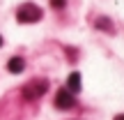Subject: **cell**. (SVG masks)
I'll use <instances>...</instances> for the list:
<instances>
[{
    "label": "cell",
    "mask_w": 124,
    "mask_h": 120,
    "mask_svg": "<svg viewBox=\"0 0 124 120\" xmlns=\"http://www.w3.org/2000/svg\"><path fill=\"white\" fill-rule=\"evenodd\" d=\"M0 46H2V37H0Z\"/></svg>",
    "instance_id": "9"
},
{
    "label": "cell",
    "mask_w": 124,
    "mask_h": 120,
    "mask_svg": "<svg viewBox=\"0 0 124 120\" xmlns=\"http://www.w3.org/2000/svg\"><path fill=\"white\" fill-rule=\"evenodd\" d=\"M39 18H41V9L37 7V5H32V2L21 5L18 12H16V21L18 23H35V21H39Z\"/></svg>",
    "instance_id": "1"
},
{
    "label": "cell",
    "mask_w": 124,
    "mask_h": 120,
    "mask_svg": "<svg viewBox=\"0 0 124 120\" xmlns=\"http://www.w3.org/2000/svg\"><path fill=\"white\" fill-rule=\"evenodd\" d=\"M74 104H76V97H74L71 90H67V88L58 90V95H55V106L58 109L67 111V109H74Z\"/></svg>",
    "instance_id": "3"
},
{
    "label": "cell",
    "mask_w": 124,
    "mask_h": 120,
    "mask_svg": "<svg viewBox=\"0 0 124 120\" xmlns=\"http://www.w3.org/2000/svg\"><path fill=\"white\" fill-rule=\"evenodd\" d=\"M64 5H67V0H51V7L53 9H62Z\"/></svg>",
    "instance_id": "7"
},
{
    "label": "cell",
    "mask_w": 124,
    "mask_h": 120,
    "mask_svg": "<svg viewBox=\"0 0 124 120\" xmlns=\"http://www.w3.org/2000/svg\"><path fill=\"white\" fill-rule=\"evenodd\" d=\"M97 28H101V30H106V32H113V21L110 18H97Z\"/></svg>",
    "instance_id": "6"
},
{
    "label": "cell",
    "mask_w": 124,
    "mask_h": 120,
    "mask_svg": "<svg viewBox=\"0 0 124 120\" xmlns=\"http://www.w3.org/2000/svg\"><path fill=\"white\" fill-rule=\"evenodd\" d=\"M67 90H71L74 95L80 90V74L78 72H71L69 74V79H67Z\"/></svg>",
    "instance_id": "4"
},
{
    "label": "cell",
    "mask_w": 124,
    "mask_h": 120,
    "mask_svg": "<svg viewBox=\"0 0 124 120\" xmlns=\"http://www.w3.org/2000/svg\"><path fill=\"white\" fill-rule=\"evenodd\" d=\"M46 90H48V81L35 79V81H30V83L23 88V97H25V99H37V97H41Z\"/></svg>",
    "instance_id": "2"
},
{
    "label": "cell",
    "mask_w": 124,
    "mask_h": 120,
    "mask_svg": "<svg viewBox=\"0 0 124 120\" xmlns=\"http://www.w3.org/2000/svg\"><path fill=\"white\" fill-rule=\"evenodd\" d=\"M115 120H124V113H120V116H115Z\"/></svg>",
    "instance_id": "8"
},
{
    "label": "cell",
    "mask_w": 124,
    "mask_h": 120,
    "mask_svg": "<svg viewBox=\"0 0 124 120\" xmlns=\"http://www.w3.org/2000/svg\"><path fill=\"white\" fill-rule=\"evenodd\" d=\"M7 69L12 72V74H21V72L25 69V62H23V58H12L7 62Z\"/></svg>",
    "instance_id": "5"
}]
</instances>
